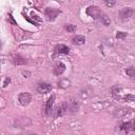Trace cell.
Here are the masks:
<instances>
[{
	"label": "cell",
	"mask_w": 135,
	"mask_h": 135,
	"mask_svg": "<svg viewBox=\"0 0 135 135\" xmlns=\"http://www.w3.org/2000/svg\"><path fill=\"white\" fill-rule=\"evenodd\" d=\"M85 13H86V15L90 16L91 18L96 19V20H99V21H100L103 25H105V26L110 25V23H111V20H110V18L108 17V15H105V14H104L98 6H96V5H90V6H88L86 9H85Z\"/></svg>",
	"instance_id": "cell-1"
},
{
	"label": "cell",
	"mask_w": 135,
	"mask_h": 135,
	"mask_svg": "<svg viewBox=\"0 0 135 135\" xmlns=\"http://www.w3.org/2000/svg\"><path fill=\"white\" fill-rule=\"evenodd\" d=\"M59 14H61V9L55 7H46L44 11V15L49 21H54Z\"/></svg>",
	"instance_id": "cell-2"
},
{
	"label": "cell",
	"mask_w": 135,
	"mask_h": 135,
	"mask_svg": "<svg viewBox=\"0 0 135 135\" xmlns=\"http://www.w3.org/2000/svg\"><path fill=\"white\" fill-rule=\"evenodd\" d=\"M18 101H19V103H20L21 105L26 107V105H28V104L31 103V101H32V95H31L30 93H27V92H22V93H20L19 96H18Z\"/></svg>",
	"instance_id": "cell-3"
},
{
	"label": "cell",
	"mask_w": 135,
	"mask_h": 135,
	"mask_svg": "<svg viewBox=\"0 0 135 135\" xmlns=\"http://www.w3.org/2000/svg\"><path fill=\"white\" fill-rule=\"evenodd\" d=\"M69 55L70 54V47L65 44H57L54 47V55Z\"/></svg>",
	"instance_id": "cell-4"
},
{
	"label": "cell",
	"mask_w": 135,
	"mask_h": 135,
	"mask_svg": "<svg viewBox=\"0 0 135 135\" xmlns=\"http://www.w3.org/2000/svg\"><path fill=\"white\" fill-rule=\"evenodd\" d=\"M52 89H53V86L46 82H40V83H38V85L36 88L37 92L40 94H47L52 91Z\"/></svg>",
	"instance_id": "cell-5"
},
{
	"label": "cell",
	"mask_w": 135,
	"mask_h": 135,
	"mask_svg": "<svg viewBox=\"0 0 135 135\" xmlns=\"http://www.w3.org/2000/svg\"><path fill=\"white\" fill-rule=\"evenodd\" d=\"M12 61L15 65H23L27 63V60L22 57L20 54H13L12 55Z\"/></svg>",
	"instance_id": "cell-6"
},
{
	"label": "cell",
	"mask_w": 135,
	"mask_h": 135,
	"mask_svg": "<svg viewBox=\"0 0 135 135\" xmlns=\"http://www.w3.org/2000/svg\"><path fill=\"white\" fill-rule=\"evenodd\" d=\"M135 14V9L131 8V7H124L120 11V18L121 19H126V18H130Z\"/></svg>",
	"instance_id": "cell-7"
},
{
	"label": "cell",
	"mask_w": 135,
	"mask_h": 135,
	"mask_svg": "<svg viewBox=\"0 0 135 135\" xmlns=\"http://www.w3.org/2000/svg\"><path fill=\"white\" fill-rule=\"evenodd\" d=\"M68 110V103L66 102H62L59 107L56 108V112H55V117H58V116H62L65 114Z\"/></svg>",
	"instance_id": "cell-8"
},
{
	"label": "cell",
	"mask_w": 135,
	"mask_h": 135,
	"mask_svg": "<svg viewBox=\"0 0 135 135\" xmlns=\"http://www.w3.org/2000/svg\"><path fill=\"white\" fill-rule=\"evenodd\" d=\"M65 71V64L63 63V62H58V63H56L55 65H54V74L56 75V76H59V75H61L63 72Z\"/></svg>",
	"instance_id": "cell-9"
},
{
	"label": "cell",
	"mask_w": 135,
	"mask_h": 135,
	"mask_svg": "<svg viewBox=\"0 0 135 135\" xmlns=\"http://www.w3.org/2000/svg\"><path fill=\"white\" fill-rule=\"evenodd\" d=\"M54 101H55V95L53 94V95H51V97L47 99V101H46V103H45V110H44V112H45L46 115L50 114V112H51V110H52V108H53Z\"/></svg>",
	"instance_id": "cell-10"
},
{
	"label": "cell",
	"mask_w": 135,
	"mask_h": 135,
	"mask_svg": "<svg viewBox=\"0 0 135 135\" xmlns=\"http://www.w3.org/2000/svg\"><path fill=\"white\" fill-rule=\"evenodd\" d=\"M73 43L76 45H81L85 42V37L83 35H76L75 37H73Z\"/></svg>",
	"instance_id": "cell-11"
},
{
	"label": "cell",
	"mask_w": 135,
	"mask_h": 135,
	"mask_svg": "<svg viewBox=\"0 0 135 135\" xmlns=\"http://www.w3.org/2000/svg\"><path fill=\"white\" fill-rule=\"evenodd\" d=\"M131 127H132V123H131L130 121L123 122V123L120 124V130H122V131H124V132H129L130 129H131Z\"/></svg>",
	"instance_id": "cell-12"
},
{
	"label": "cell",
	"mask_w": 135,
	"mask_h": 135,
	"mask_svg": "<svg viewBox=\"0 0 135 135\" xmlns=\"http://www.w3.org/2000/svg\"><path fill=\"white\" fill-rule=\"evenodd\" d=\"M126 74L132 78H135V68L133 66H130V68H127L126 69Z\"/></svg>",
	"instance_id": "cell-13"
},
{
	"label": "cell",
	"mask_w": 135,
	"mask_h": 135,
	"mask_svg": "<svg viewBox=\"0 0 135 135\" xmlns=\"http://www.w3.org/2000/svg\"><path fill=\"white\" fill-rule=\"evenodd\" d=\"M65 30L68 31V32H70V33H74V32H76V25H74V24H65Z\"/></svg>",
	"instance_id": "cell-14"
},
{
	"label": "cell",
	"mask_w": 135,
	"mask_h": 135,
	"mask_svg": "<svg viewBox=\"0 0 135 135\" xmlns=\"http://www.w3.org/2000/svg\"><path fill=\"white\" fill-rule=\"evenodd\" d=\"M127 35H128V34H127L126 32H120V31H119V32L116 33V38H117V39H123V38L127 37Z\"/></svg>",
	"instance_id": "cell-15"
},
{
	"label": "cell",
	"mask_w": 135,
	"mask_h": 135,
	"mask_svg": "<svg viewBox=\"0 0 135 135\" xmlns=\"http://www.w3.org/2000/svg\"><path fill=\"white\" fill-rule=\"evenodd\" d=\"M23 16H24V18H25V19H26L27 21H30V22H31V23H33L34 25H36V26H38V23H37V22H36L35 20H32V19H30V18H28V17L26 16V15H24V14H23Z\"/></svg>",
	"instance_id": "cell-16"
},
{
	"label": "cell",
	"mask_w": 135,
	"mask_h": 135,
	"mask_svg": "<svg viewBox=\"0 0 135 135\" xmlns=\"http://www.w3.org/2000/svg\"><path fill=\"white\" fill-rule=\"evenodd\" d=\"M9 82H11V78H9V77H6V78L4 79V82H3V88H6Z\"/></svg>",
	"instance_id": "cell-17"
},
{
	"label": "cell",
	"mask_w": 135,
	"mask_h": 135,
	"mask_svg": "<svg viewBox=\"0 0 135 135\" xmlns=\"http://www.w3.org/2000/svg\"><path fill=\"white\" fill-rule=\"evenodd\" d=\"M8 20H9V22H11V23H13L14 25H16V24H17V23H16V21L14 20L13 16H12V14H8Z\"/></svg>",
	"instance_id": "cell-18"
},
{
	"label": "cell",
	"mask_w": 135,
	"mask_h": 135,
	"mask_svg": "<svg viewBox=\"0 0 135 135\" xmlns=\"http://www.w3.org/2000/svg\"><path fill=\"white\" fill-rule=\"evenodd\" d=\"M104 3H105V5H108V6H113V5L115 4V2H114V1H112V2H109V1H105Z\"/></svg>",
	"instance_id": "cell-19"
},
{
	"label": "cell",
	"mask_w": 135,
	"mask_h": 135,
	"mask_svg": "<svg viewBox=\"0 0 135 135\" xmlns=\"http://www.w3.org/2000/svg\"><path fill=\"white\" fill-rule=\"evenodd\" d=\"M124 98H126L127 100H128V99H134V96H132V95H128V96H126Z\"/></svg>",
	"instance_id": "cell-20"
},
{
	"label": "cell",
	"mask_w": 135,
	"mask_h": 135,
	"mask_svg": "<svg viewBox=\"0 0 135 135\" xmlns=\"http://www.w3.org/2000/svg\"><path fill=\"white\" fill-rule=\"evenodd\" d=\"M133 129H134V130H135V120H134V121H133Z\"/></svg>",
	"instance_id": "cell-21"
},
{
	"label": "cell",
	"mask_w": 135,
	"mask_h": 135,
	"mask_svg": "<svg viewBox=\"0 0 135 135\" xmlns=\"http://www.w3.org/2000/svg\"><path fill=\"white\" fill-rule=\"evenodd\" d=\"M27 135H37V134H35V133H31V134H27Z\"/></svg>",
	"instance_id": "cell-22"
}]
</instances>
